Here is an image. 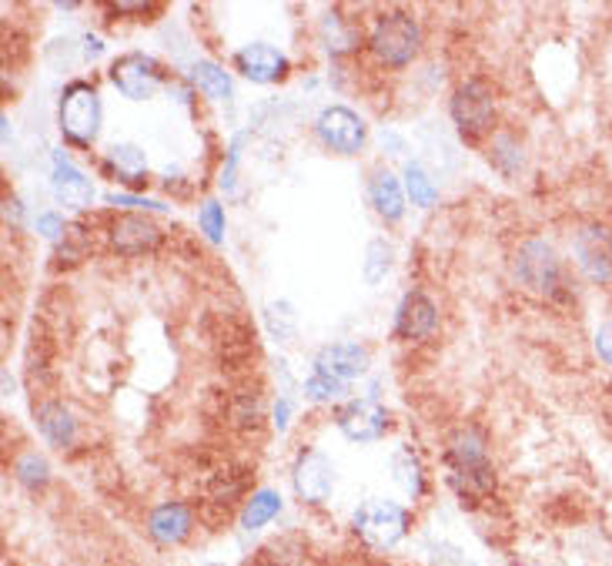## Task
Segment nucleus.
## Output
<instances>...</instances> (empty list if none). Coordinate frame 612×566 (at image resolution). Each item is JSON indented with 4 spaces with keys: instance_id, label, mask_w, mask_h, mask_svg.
<instances>
[{
    "instance_id": "37",
    "label": "nucleus",
    "mask_w": 612,
    "mask_h": 566,
    "mask_svg": "<svg viewBox=\"0 0 612 566\" xmlns=\"http://www.w3.org/2000/svg\"><path fill=\"white\" fill-rule=\"evenodd\" d=\"M38 232H44L48 239H64L67 224H64V218H61L57 211H44V214L38 218Z\"/></svg>"
},
{
    "instance_id": "35",
    "label": "nucleus",
    "mask_w": 612,
    "mask_h": 566,
    "mask_svg": "<svg viewBox=\"0 0 612 566\" xmlns=\"http://www.w3.org/2000/svg\"><path fill=\"white\" fill-rule=\"evenodd\" d=\"M234 422L238 426H258L262 422V399L258 396H249V392H241L234 399Z\"/></svg>"
},
{
    "instance_id": "29",
    "label": "nucleus",
    "mask_w": 612,
    "mask_h": 566,
    "mask_svg": "<svg viewBox=\"0 0 612 566\" xmlns=\"http://www.w3.org/2000/svg\"><path fill=\"white\" fill-rule=\"evenodd\" d=\"M265 325L268 332L278 338V343H292V338L298 335V312L292 302L278 298V302H268L265 305Z\"/></svg>"
},
{
    "instance_id": "1",
    "label": "nucleus",
    "mask_w": 612,
    "mask_h": 566,
    "mask_svg": "<svg viewBox=\"0 0 612 566\" xmlns=\"http://www.w3.org/2000/svg\"><path fill=\"white\" fill-rule=\"evenodd\" d=\"M445 483L462 506H482L496 493V470L488 460V439L478 426H458L445 439Z\"/></svg>"
},
{
    "instance_id": "5",
    "label": "nucleus",
    "mask_w": 612,
    "mask_h": 566,
    "mask_svg": "<svg viewBox=\"0 0 612 566\" xmlns=\"http://www.w3.org/2000/svg\"><path fill=\"white\" fill-rule=\"evenodd\" d=\"M376 57L389 67H405L422 51V28L409 11H386L376 18L372 38H369Z\"/></svg>"
},
{
    "instance_id": "12",
    "label": "nucleus",
    "mask_w": 612,
    "mask_h": 566,
    "mask_svg": "<svg viewBox=\"0 0 612 566\" xmlns=\"http://www.w3.org/2000/svg\"><path fill=\"white\" fill-rule=\"evenodd\" d=\"M335 422L351 442H379L389 429V412L376 399H348L338 406Z\"/></svg>"
},
{
    "instance_id": "15",
    "label": "nucleus",
    "mask_w": 612,
    "mask_h": 566,
    "mask_svg": "<svg viewBox=\"0 0 612 566\" xmlns=\"http://www.w3.org/2000/svg\"><path fill=\"white\" fill-rule=\"evenodd\" d=\"M194 533V513L181 500H165L148 513V536L158 546H178Z\"/></svg>"
},
{
    "instance_id": "3",
    "label": "nucleus",
    "mask_w": 612,
    "mask_h": 566,
    "mask_svg": "<svg viewBox=\"0 0 612 566\" xmlns=\"http://www.w3.org/2000/svg\"><path fill=\"white\" fill-rule=\"evenodd\" d=\"M101 118H104V107H101V94L94 91V84L71 81L61 94V104H57L61 135L74 148H91L101 135Z\"/></svg>"
},
{
    "instance_id": "4",
    "label": "nucleus",
    "mask_w": 612,
    "mask_h": 566,
    "mask_svg": "<svg viewBox=\"0 0 612 566\" xmlns=\"http://www.w3.org/2000/svg\"><path fill=\"white\" fill-rule=\"evenodd\" d=\"M412 526V516L402 503L392 500H365L355 513H351V530L361 543H369L376 549H392L395 543L405 539Z\"/></svg>"
},
{
    "instance_id": "31",
    "label": "nucleus",
    "mask_w": 612,
    "mask_h": 566,
    "mask_svg": "<svg viewBox=\"0 0 612 566\" xmlns=\"http://www.w3.org/2000/svg\"><path fill=\"white\" fill-rule=\"evenodd\" d=\"M488 161H493L503 175H519V168H523V148H519V142L513 138V135H499L496 142H493V148H488Z\"/></svg>"
},
{
    "instance_id": "17",
    "label": "nucleus",
    "mask_w": 612,
    "mask_h": 566,
    "mask_svg": "<svg viewBox=\"0 0 612 566\" xmlns=\"http://www.w3.org/2000/svg\"><path fill=\"white\" fill-rule=\"evenodd\" d=\"M51 191H54L57 205L74 208V211H84V208H91V201H94V188H91L87 175H84L77 165H71L67 155H57V158H54Z\"/></svg>"
},
{
    "instance_id": "36",
    "label": "nucleus",
    "mask_w": 612,
    "mask_h": 566,
    "mask_svg": "<svg viewBox=\"0 0 612 566\" xmlns=\"http://www.w3.org/2000/svg\"><path fill=\"white\" fill-rule=\"evenodd\" d=\"M592 346H595V353H599V359L605 363V366H612V318H605L599 328H595V338H592Z\"/></svg>"
},
{
    "instance_id": "27",
    "label": "nucleus",
    "mask_w": 612,
    "mask_h": 566,
    "mask_svg": "<svg viewBox=\"0 0 612 566\" xmlns=\"http://www.w3.org/2000/svg\"><path fill=\"white\" fill-rule=\"evenodd\" d=\"M321 41H325V48L331 51V54H348V51H355V44L361 41V34H358V28L355 24H348L341 14H325V21H321Z\"/></svg>"
},
{
    "instance_id": "2",
    "label": "nucleus",
    "mask_w": 612,
    "mask_h": 566,
    "mask_svg": "<svg viewBox=\"0 0 612 566\" xmlns=\"http://www.w3.org/2000/svg\"><path fill=\"white\" fill-rule=\"evenodd\" d=\"M513 275L532 295H542V298H566L569 295V272H566L556 245L546 239H529L519 245V252L513 259Z\"/></svg>"
},
{
    "instance_id": "34",
    "label": "nucleus",
    "mask_w": 612,
    "mask_h": 566,
    "mask_svg": "<svg viewBox=\"0 0 612 566\" xmlns=\"http://www.w3.org/2000/svg\"><path fill=\"white\" fill-rule=\"evenodd\" d=\"M341 392H345V382H335V379L318 376V373H312L308 382H305V396H308L312 402H331V399H338Z\"/></svg>"
},
{
    "instance_id": "22",
    "label": "nucleus",
    "mask_w": 612,
    "mask_h": 566,
    "mask_svg": "<svg viewBox=\"0 0 612 566\" xmlns=\"http://www.w3.org/2000/svg\"><path fill=\"white\" fill-rule=\"evenodd\" d=\"M392 480L409 500L425 496V470H422V463H419V457L412 449H395L392 452Z\"/></svg>"
},
{
    "instance_id": "23",
    "label": "nucleus",
    "mask_w": 612,
    "mask_h": 566,
    "mask_svg": "<svg viewBox=\"0 0 612 566\" xmlns=\"http://www.w3.org/2000/svg\"><path fill=\"white\" fill-rule=\"evenodd\" d=\"M107 161L114 165V171L125 178L131 188H145L148 181V158L138 145H114Z\"/></svg>"
},
{
    "instance_id": "10",
    "label": "nucleus",
    "mask_w": 612,
    "mask_h": 566,
    "mask_svg": "<svg viewBox=\"0 0 612 566\" xmlns=\"http://www.w3.org/2000/svg\"><path fill=\"white\" fill-rule=\"evenodd\" d=\"M292 483L302 503L325 506L335 493V467L321 449H302L292 467Z\"/></svg>"
},
{
    "instance_id": "25",
    "label": "nucleus",
    "mask_w": 612,
    "mask_h": 566,
    "mask_svg": "<svg viewBox=\"0 0 612 566\" xmlns=\"http://www.w3.org/2000/svg\"><path fill=\"white\" fill-rule=\"evenodd\" d=\"M244 493H249V473L224 470V473H214L208 483V503H218V506H234L238 500H249Z\"/></svg>"
},
{
    "instance_id": "11",
    "label": "nucleus",
    "mask_w": 612,
    "mask_h": 566,
    "mask_svg": "<svg viewBox=\"0 0 612 566\" xmlns=\"http://www.w3.org/2000/svg\"><path fill=\"white\" fill-rule=\"evenodd\" d=\"M107 242L117 255L125 259H138L148 255L161 245V229L158 221L138 211H125V214H114L107 224Z\"/></svg>"
},
{
    "instance_id": "14",
    "label": "nucleus",
    "mask_w": 612,
    "mask_h": 566,
    "mask_svg": "<svg viewBox=\"0 0 612 566\" xmlns=\"http://www.w3.org/2000/svg\"><path fill=\"white\" fill-rule=\"evenodd\" d=\"M234 71L252 84H275L288 74V57L272 44H244L234 54Z\"/></svg>"
},
{
    "instance_id": "40",
    "label": "nucleus",
    "mask_w": 612,
    "mask_h": 566,
    "mask_svg": "<svg viewBox=\"0 0 612 566\" xmlns=\"http://www.w3.org/2000/svg\"><path fill=\"white\" fill-rule=\"evenodd\" d=\"M609 426H612V416H609Z\"/></svg>"
},
{
    "instance_id": "18",
    "label": "nucleus",
    "mask_w": 612,
    "mask_h": 566,
    "mask_svg": "<svg viewBox=\"0 0 612 566\" xmlns=\"http://www.w3.org/2000/svg\"><path fill=\"white\" fill-rule=\"evenodd\" d=\"M369 201L379 218L399 221L405 214V185L389 168H379L372 171V181H369Z\"/></svg>"
},
{
    "instance_id": "32",
    "label": "nucleus",
    "mask_w": 612,
    "mask_h": 566,
    "mask_svg": "<svg viewBox=\"0 0 612 566\" xmlns=\"http://www.w3.org/2000/svg\"><path fill=\"white\" fill-rule=\"evenodd\" d=\"M198 224H201V232L208 235V242H221L224 239V208L218 201H204L201 211H198Z\"/></svg>"
},
{
    "instance_id": "26",
    "label": "nucleus",
    "mask_w": 612,
    "mask_h": 566,
    "mask_svg": "<svg viewBox=\"0 0 612 566\" xmlns=\"http://www.w3.org/2000/svg\"><path fill=\"white\" fill-rule=\"evenodd\" d=\"M392 262H395V249L389 239H372L365 245V262H361V275L369 285H379L386 282V275L392 272Z\"/></svg>"
},
{
    "instance_id": "20",
    "label": "nucleus",
    "mask_w": 612,
    "mask_h": 566,
    "mask_svg": "<svg viewBox=\"0 0 612 566\" xmlns=\"http://www.w3.org/2000/svg\"><path fill=\"white\" fill-rule=\"evenodd\" d=\"M258 563L262 566H305L308 563V539L298 533H282L258 549Z\"/></svg>"
},
{
    "instance_id": "30",
    "label": "nucleus",
    "mask_w": 612,
    "mask_h": 566,
    "mask_svg": "<svg viewBox=\"0 0 612 566\" xmlns=\"http://www.w3.org/2000/svg\"><path fill=\"white\" fill-rule=\"evenodd\" d=\"M402 178H405V195L412 198V205H419V208H432V205H435L439 188H435L432 175H429L419 161H409Z\"/></svg>"
},
{
    "instance_id": "28",
    "label": "nucleus",
    "mask_w": 612,
    "mask_h": 566,
    "mask_svg": "<svg viewBox=\"0 0 612 566\" xmlns=\"http://www.w3.org/2000/svg\"><path fill=\"white\" fill-rule=\"evenodd\" d=\"M191 81H194L198 91H204V97H211V101H228L231 91H234L228 71L218 67V64H211V61H198V64L191 67Z\"/></svg>"
},
{
    "instance_id": "8",
    "label": "nucleus",
    "mask_w": 612,
    "mask_h": 566,
    "mask_svg": "<svg viewBox=\"0 0 612 566\" xmlns=\"http://www.w3.org/2000/svg\"><path fill=\"white\" fill-rule=\"evenodd\" d=\"M110 84L131 97V101H148L155 97L161 87H165V67L151 57V54H141V51H131V54H120L110 71H107Z\"/></svg>"
},
{
    "instance_id": "33",
    "label": "nucleus",
    "mask_w": 612,
    "mask_h": 566,
    "mask_svg": "<svg viewBox=\"0 0 612 566\" xmlns=\"http://www.w3.org/2000/svg\"><path fill=\"white\" fill-rule=\"evenodd\" d=\"M87 249H91L87 232L81 229V224H67V232H64V239H61V252H57V259H64V255H67V262H81V259L87 255Z\"/></svg>"
},
{
    "instance_id": "13",
    "label": "nucleus",
    "mask_w": 612,
    "mask_h": 566,
    "mask_svg": "<svg viewBox=\"0 0 612 566\" xmlns=\"http://www.w3.org/2000/svg\"><path fill=\"white\" fill-rule=\"evenodd\" d=\"M435 328H439V305L422 289L405 292L395 312V335L405 338V343H422Z\"/></svg>"
},
{
    "instance_id": "38",
    "label": "nucleus",
    "mask_w": 612,
    "mask_h": 566,
    "mask_svg": "<svg viewBox=\"0 0 612 566\" xmlns=\"http://www.w3.org/2000/svg\"><path fill=\"white\" fill-rule=\"evenodd\" d=\"M107 201H110V205H125V208H155V211L165 208V205H158V201H145V198H135V195H117V191H110Z\"/></svg>"
},
{
    "instance_id": "24",
    "label": "nucleus",
    "mask_w": 612,
    "mask_h": 566,
    "mask_svg": "<svg viewBox=\"0 0 612 566\" xmlns=\"http://www.w3.org/2000/svg\"><path fill=\"white\" fill-rule=\"evenodd\" d=\"M14 480H18L28 493H41V490H48V483H51V467H48V460L41 457V452L28 449V452H21V457L14 460Z\"/></svg>"
},
{
    "instance_id": "6",
    "label": "nucleus",
    "mask_w": 612,
    "mask_h": 566,
    "mask_svg": "<svg viewBox=\"0 0 612 566\" xmlns=\"http://www.w3.org/2000/svg\"><path fill=\"white\" fill-rule=\"evenodd\" d=\"M449 115H452V125L458 128L462 138H468V142L482 138L485 132H493V122H496L493 91H488L482 81L458 84L452 94V104H449Z\"/></svg>"
},
{
    "instance_id": "21",
    "label": "nucleus",
    "mask_w": 612,
    "mask_h": 566,
    "mask_svg": "<svg viewBox=\"0 0 612 566\" xmlns=\"http://www.w3.org/2000/svg\"><path fill=\"white\" fill-rule=\"evenodd\" d=\"M278 513H282V493L265 486V490H255L249 500H244L238 523H241V530H262V526H268Z\"/></svg>"
},
{
    "instance_id": "16",
    "label": "nucleus",
    "mask_w": 612,
    "mask_h": 566,
    "mask_svg": "<svg viewBox=\"0 0 612 566\" xmlns=\"http://www.w3.org/2000/svg\"><path fill=\"white\" fill-rule=\"evenodd\" d=\"M315 373L335 382H351L369 373V349L358 343H335L315 356Z\"/></svg>"
},
{
    "instance_id": "39",
    "label": "nucleus",
    "mask_w": 612,
    "mask_h": 566,
    "mask_svg": "<svg viewBox=\"0 0 612 566\" xmlns=\"http://www.w3.org/2000/svg\"><path fill=\"white\" fill-rule=\"evenodd\" d=\"M151 4H110V14H151Z\"/></svg>"
},
{
    "instance_id": "7",
    "label": "nucleus",
    "mask_w": 612,
    "mask_h": 566,
    "mask_svg": "<svg viewBox=\"0 0 612 566\" xmlns=\"http://www.w3.org/2000/svg\"><path fill=\"white\" fill-rule=\"evenodd\" d=\"M572 255L579 272L595 282L605 285L612 282V229L602 221H585L572 232Z\"/></svg>"
},
{
    "instance_id": "19",
    "label": "nucleus",
    "mask_w": 612,
    "mask_h": 566,
    "mask_svg": "<svg viewBox=\"0 0 612 566\" xmlns=\"http://www.w3.org/2000/svg\"><path fill=\"white\" fill-rule=\"evenodd\" d=\"M38 429L48 439V446H54V449H71L74 439H77V419L57 399L38 406Z\"/></svg>"
},
{
    "instance_id": "9",
    "label": "nucleus",
    "mask_w": 612,
    "mask_h": 566,
    "mask_svg": "<svg viewBox=\"0 0 612 566\" xmlns=\"http://www.w3.org/2000/svg\"><path fill=\"white\" fill-rule=\"evenodd\" d=\"M315 135L335 155H358L365 148V138H369V128H365V122L355 115L351 107L328 104L315 118Z\"/></svg>"
}]
</instances>
